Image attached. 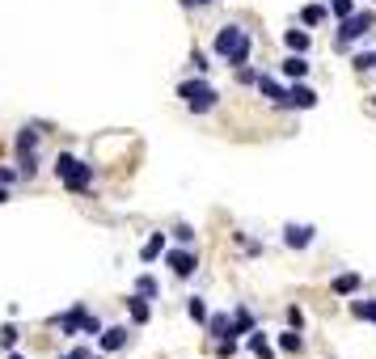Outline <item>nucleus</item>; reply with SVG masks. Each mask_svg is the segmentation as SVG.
<instances>
[{
	"instance_id": "nucleus-1",
	"label": "nucleus",
	"mask_w": 376,
	"mask_h": 359,
	"mask_svg": "<svg viewBox=\"0 0 376 359\" xmlns=\"http://www.w3.org/2000/svg\"><path fill=\"white\" fill-rule=\"evenodd\" d=\"M216 55L220 59H229L233 68H241V64H249V51H254V42H249V34L241 30V26H220V34H216Z\"/></svg>"
},
{
	"instance_id": "nucleus-2",
	"label": "nucleus",
	"mask_w": 376,
	"mask_h": 359,
	"mask_svg": "<svg viewBox=\"0 0 376 359\" xmlns=\"http://www.w3.org/2000/svg\"><path fill=\"white\" fill-rule=\"evenodd\" d=\"M376 30V9H355L351 17L338 21V34H334V51H351V42H360L364 34Z\"/></svg>"
},
{
	"instance_id": "nucleus-3",
	"label": "nucleus",
	"mask_w": 376,
	"mask_h": 359,
	"mask_svg": "<svg viewBox=\"0 0 376 359\" xmlns=\"http://www.w3.org/2000/svg\"><path fill=\"white\" fill-rule=\"evenodd\" d=\"M55 178L72 190V195H85V190L93 186V165L77 161L72 152H60V157H55Z\"/></svg>"
},
{
	"instance_id": "nucleus-4",
	"label": "nucleus",
	"mask_w": 376,
	"mask_h": 359,
	"mask_svg": "<svg viewBox=\"0 0 376 359\" xmlns=\"http://www.w3.org/2000/svg\"><path fill=\"white\" fill-rule=\"evenodd\" d=\"M55 325H60V334H68V338H77V334H93L97 338V334H102V321H97L85 304H72L68 313L55 317Z\"/></svg>"
},
{
	"instance_id": "nucleus-5",
	"label": "nucleus",
	"mask_w": 376,
	"mask_h": 359,
	"mask_svg": "<svg viewBox=\"0 0 376 359\" xmlns=\"http://www.w3.org/2000/svg\"><path fill=\"white\" fill-rule=\"evenodd\" d=\"M178 98L186 102V110L208 114V110H216V98H220V93H216L203 77H195V81H182V85H178Z\"/></svg>"
},
{
	"instance_id": "nucleus-6",
	"label": "nucleus",
	"mask_w": 376,
	"mask_h": 359,
	"mask_svg": "<svg viewBox=\"0 0 376 359\" xmlns=\"http://www.w3.org/2000/svg\"><path fill=\"white\" fill-rule=\"evenodd\" d=\"M165 267L178 275V279H190L199 271V254L195 250H165Z\"/></svg>"
},
{
	"instance_id": "nucleus-7",
	"label": "nucleus",
	"mask_w": 376,
	"mask_h": 359,
	"mask_svg": "<svg viewBox=\"0 0 376 359\" xmlns=\"http://www.w3.org/2000/svg\"><path fill=\"white\" fill-rule=\"evenodd\" d=\"M284 245L288 250H309L313 245V224H288L284 228Z\"/></svg>"
},
{
	"instance_id": "nucleus-8",
	"label": "nucleus",
	"mask_w": 376,
	"mask_h": 359,
	"mask_svg": "<svg viewBox=\"0 0 376 359\" xmlns=\"http://www.w3.org/2000/svg\"><path fill=\"white\" fill-rule=\"evenodd\" d=\"M288 106H292V110H313V106H317V93H313L305 81H296V85L288 89Z\"/></svg>"
},
{
	"instance_id": "nucleus-9",
	"label": "nucleus",
	"mask_w": 376,
	"mask_h": 359,
	"mask_svg": "<svg viewBox=\"0 0 376 359\" xmlns=\"http://www.w3.org/2000/svg\"><path fill=\"white\" fill-rule=\"evenodd\" d=\"M127 338H131V334H127V325H110V330H102V334H97V343H102V351H123V347H127Z\"/></svg>"
},
{
	"instance_id": "nucleus-10",
	"label": "nucleus",
	"mask_w": 376,
	"mask_h": 359,
	"mask_svg": "<svg viewBox=\"0 0 376 359\" xmlns=\"http://www.w3.org/2000/svg\"><path fill=\"white\" fill-rule=\"evenodd\" d=\"M258 93L266 102H275V106H288V89L275 81V77H258Z\"/></svg>"
},
{
	"instance_id": "nucleus-11",
	"label": "nucleus",
	"mask_w": 376,
	"mask_h": 359,
	"mask_svg": "<svg viewBox=\"0 0 376 359\" xmlns=\"http://www.w3.org/2000/svg\"><path fill=\"white\" fill-rule=\"evenodd\" d=\"M284 46L296 55H309V46H313V34L309 30H284Z\"/></svg>"
},
{
	"instance_id": "nucleus-12",
	"label": "nucleus",
	"mask_w": 376,
	"mask_h": 359,
	"mask_svg": "<svg viewBox=\"0 0 376 359\" xmlns=\"http://www.w3.org/2000/svg\"><path fill=\"white\" fill-rule=\"evenodd\" d=\"M208 334L220 343V338H233V313H216V317H208Z\"/></svg>"
},
{
	"instance_id": "nucleus-13",
	"label": "nucleus",
	"mask_w": 376,
	"mask_h": 359,
	"mask_svg": "<svg viewBox=\"0 0 376 359\" xmlns=\"http://www.w3.org/2000/svg\"><path fill=\"white\" fill-rule=\"evenodd\" d=\"M245 338H249V355H254V359H275V347L266 343V334H262V330H249Z\"/></svg>"
},
{
	"instance_id": "nucleus-14",
	"label": "nucleus",
	"mask_w": 376,
	"mask_h": 359,
	"mask_svg": "<svg viewBox=\"0 0 376 359\" xmlns=\"http://www.w3.org/2000/svg\"><path fill=\"white\" fill-rule=\"evenodd\" d=\"M127 317H131L136 325H148V317H153V308H148V296L136 292V296L127 300Z\"/></svg>"
},
{
	"instance_id": "nucleus-15",
	"label": "nucleus",
	"mask_w": 376,
	"mask_h": 359,
	"mask_svg": "<svg viewBox=\"0 0 376 359\" xmlns=\"http://www.w3.org/2000/svg\"><path fill=\"white\" fill-rule=\"evenodd\" d=\"M13 148H17V157L38 152V131H34V127H21V131H17V139H13Z\"/></svg>"
},
{
	"instance_id": "nucleus-16",
	"label": "nucleus",
	"mask_w": 376,
	"mask_h": 359,
	"mask_svg": "<svg viewBox=\"0 0 376 359\" xmlns=\"http://www.w3.org/2000/svg\"><path fill=\"white\" fill-rule=\"evenodd\" d=\"M165 232H153V237H148V241H144V250H140V258L144 262H157V258H165Z\"/></svg>"
},
{
	"instance_id": "nucleus-17",
	"label": "nucleus",
	"mask_w": 376,
	"mask_h": 359,
	"mask_svg": "<svg viewBox=\"0 0 376 359\" xmlns=\"http://www.w3.org/2000/svg\"><path fill=\"white\" fill-rule=\"evenodd\" d=\"M279 351H284V355H305V338H300V330L288 325V330L279 334Z\"/></svg>"
},
{
	"instance_id": "nucleus-18",
	"label": "nucleus",
	"mask_w": 376,
	"mask_h": 359,
	"mask_svg": "<svg viewBox=\"0 0 376 359\" xmlns=\"http://www.w3.org/2000/svg\"><path fill=\"white\" fill-rule=\"evenodd\" d=\"M360 283H364V279H360L355 271L334 275V296H355V292H360Z\"/></svg>"
},
{
	"instance_id": "nucleus-19",
	"label": "nucleus",
	"mask_w": 376,
	"mask_h": 359,
	"mask_svg": "<svg viewBox=\"0 0 376 359\" xmlns=\"http://www.w3.org/2000/svg\"><path fill=\"white\" fill-rule=\"evenodd\" d=\"M305 72H309V55H288L284 59V77H292V81H305Z\"/></svg>"
},
{
	"instance_id": "nucleus-20",
	"label": "nucleus",
	"mask_w": 376,
	"mask_h": 359,
	"mask_svg": "<svg viewBox=\"0 0 376 359\" xmlns=\"http://www.w3.org/2000/svg\"><path fill=\"white\" fill-rule=\"evenodd\" d=\"M325 17H330V5H305V9H300V21H305L309 30H317Z\"/></svg>"
},
{
	"instance_id": "nucleus-21",
	"label": "nucleus",
	"mask_w": 376,
	"mask_h": 359,
	"mask_svg": "<svg viewBox=\"0 0 376 359\" xmlns=\"http://www.w3.org/2000/svg\"><path fill=\"white\" fill-rule=\"evenodd\" d=\"M351 317H355V321H372V325H376V300H351Z\"/></svg>"
},
{
	"instance_id": "nucleus-22",
	"label": "nucleus",
	"mask_w": 376,
	"mask_h": 359,
	"mask_svg": "<svg viewBox=\"0 0 376 359\" xmlns=\"http://www.w3.org/2000/svg\"><path fill=\"white\" fill-rule=\"evenodd\" d=\"M249 330H258L254 313H249V308H233V338H237V334H249Z\"/></svg>"
},
{
	"instance_id": "nucleus-23",
	"label": "nucleus",
	"mask_w": 376,
	"mask_h": 359,
	"mask_svg": "<svg viewBox=\"0 0 376 359\" xmlns=\"http://www.w3.org/2000/svg\"><path fill=\"white\" fill-rule=\"evenodd\" d=\"M186 313H190V321H199V325H208V317H212V313H208V304L199 300V296H195V300H186Z\"/></svg>"
},
{
	"instance_id": "nucleus-24",
	"label": "nucleus",
	"mask_w": 376,
	"mask_h": 359,
	"mask_svg": "<svg viewBox=\"0 0 376 359\" xmlns=\"http://www.w3.org/2000/svg\"><path fill=\"white\" fill-rule=\"evenodd\" d=\"M136 292H140V296H148V300H153V296L161 292V287H157V279H153V275H140V279H136Z\"/></svg>"
},
{
	"instance_id": "nucleus-25",
	"label": "nucleus",
	"mask_w": 376,
	"mask_h": 359,
	"mask_svg": "<svg viewBox=\"0 0 376 359\" xmlns=\"http://www.w3.org/2000/svg\"><path fill=\"white\" fill-rule=\"evenodd\" d=\"M351 13H355V0H330V17H351Z\"/></svg>"
},
{
	"instance_id": "nucleus-26",
	"label": "nucleus",
	"mask_w": 376,
	"mask_h": 359,
	"mask_svg": "<svg viewBox=\"0 0 376 359\" xmlns=\"http://www.w3.org/2000/svg\"><path fill=\"white\" fill-rule=\"evenodd\" d=\"M0 347H5V351H13V347H17V325H13V321L0 330Z\"/></svg>"
},
{
	"instance_id": "nucleus-27",
	"label": "nucleus",
	"mask_w": 376,
	"mask_h": 359,
	"mask_svg": "<svg viewBox=\"0 0 376 359\" xmlns=\"http://www.w3.org/2000/svg\"><path fill=\"white\" fill-rule=\"evenodd\" d=\"M355 72H372L376 68V51H364V55H355V64H351Z\"/></svg>"
},
{
	"instance_id": "nucleus-28",
	"label": "nucleus",
	"mask_w": 376,
	"mask_h": 359,
	"mask_svg": "<svg viewBox=\"0 0 376 359\" xmlns=\"http://www.w3.org/2000/svg\"><path fill=\"white\" fill-rule=\"evenodd\" d=\"M237 81H241V85H258V72L241 64V68H237Z\"/></svg>"
},
{
	"instance_id": "nucleus-29",
	"label": "nucleus",
	"mask_w": 376,
	"mask_h": 359,
	"mask_svg": "<svg viewBox=\"0 0 376 359\" xmlns=\"http://www.w3.org/2000/svg\"><path fill=\"white\" fill-rule=\"evenodd\" d=\"M288 325H292V330L305 325V308H296V304H292V308H288Z\"/></svg>"
},
{
	"instance_id": "nucleus-30",
	"label": "nucleus",
	"mask_w": 376,
	"mask_h": 359,
	"mask_svg": "<svg viewBox=\"0 0 376 359\" xmlns=\"http://www.w3.org/2000/svg\"><path fill=\"white\" fill-rule=\"evenodd\" d=\"M173 237H178L182 245H190V241H195V232H190V224H178V228H173Z\"/></svg>"
},
{
	"instance_id": "nucleus-31",
	"label": "nucleus",
	"mask_w": 376,
	"mask_h": 359,
	"mask_svg": "<svg viewBox=\"0 0 376 359\" xmlns=\"http://www.w3.org/2000/svg\"><path fill=\"white\" fill-rule=\"evenodd\" d=\"M190 64H195V72H208V68H212V64H208V55H203V51H195V55H190Z\"/></svg>"
},
{
	"instance_id": "nucleus-32",
	"label": "nucleus",
	"mask_w": 376,
	"mask_h": 359,
	"mask_svg": "<svg viewBox=\"0 0 376 359\" xmlns=\"http://www.w3.org/2000/svg\"><path fill=\"white\" fill-rule=\"evenodd\" d=\"M13 178H21L17 170H5V165H0V186H13Z\"/></svg>"
},
{
	"instance_id": "nucleus-33",
	"label": "nucleus",
	"mask_w": 376,
	"mask_h": 359,
	"mask_svg": "<svg viewBox=\"0 0 376 359\" xmlns=\"http://www.w3.org/2000/svg\"><path fill=\"white\" fill-rule=\"evenodd\" d=\"M178 5H182V9H195V5H199V9H208V5H216V0H178Z\"/></svg>"
},
{
	"instance_id": "nucleus-34",
	"label": "nucleus",
	"mask_w": 376,
	"mask_h": 359,
	"mask_svg": "<svg viewBox=\"0 0 376 359\" xmlns=\"http://www.w3.org/2000/svg\"><path fill=\"white\" fill-rule=\"evenodd\" d=\"M64 359H89V351H85V347H77V351H68Z\"/></svg>"
},
{
	"instance_id": "nucleus-35",
	"label": "nucleus",
	"mask_w": 376,
	"mask_h": 359,
	"mask_svg": "<svg viewBox=\"0 0 376 359\" xmlns=\"http://www.w3.org/2000/svg\"><path fill=\"white\" fill-rule=\"evenodd\" d=\"M0 203H9V186H0Z\"/></svg>"
},
{
	"instance_id": "nucleus-36",
	"label": "nucleus",
	"mask_w": 376,
	"mask_h": 359,
	"mask_svg": "<svg viewBox=\"0 0 376 359\" xmlns=\"http://www.w3.org/2000/svg\"><path fill=\"white\" fill-rule=\"evenodd\" d=\"M9 359H26V355H9Z\"/></svg>"
},
{
	"instance_id": "nucleus-37",
	"label": "nucleus",
	"mask_w": 376,
	"mask_h": 359,
	"mask_svg": "<svg viewBox=\"0 0 376 359\" xmlns=\"http://www.w3.org/2000/svg\"><path fill=\"white\" fill-rule=\"evenodd\" d=\"M372 102H376V98H372Z\"/></svg>"
}]
</instances>
